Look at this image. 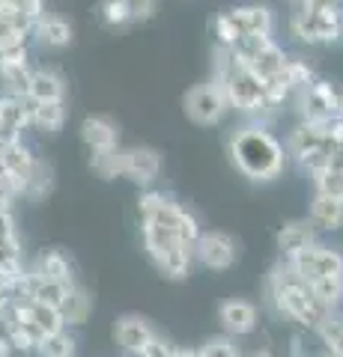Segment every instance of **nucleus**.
<instances>
[{
  "label": "nucleus",
  "instance_id": "obj_1",
  "mask_svg": "<svg viewBox=\"0 0 343 357\" xmlns=\"http://www.w3.org/2000/svg\"><path fill=\"white\" fill-rule=\"evenodd\" d=\"M230 161L236 170L251 178V182H272L284 173L286 152L281 146V140L272 131H265L260 122L242 126L230 134Z\"/></svg>",
  "mask_w": 343,
  "mask_h": 357
},
{
  "label": "nucleus",
  "instance_id": "obj_2",
  "mask_svg": "<svg viewBox=\"0 0 343 357\" xmlns=\"http://www.w3.org/2000/svg\"><path fill=\"white\" fill-rule=\"evenodd\" d=\"M269 295H272V304L278 307L281 316L293 319V321H298V325H305V328H316L319 321H323V316L328 312L311 295L307 283L293 271L286 259L281 265H275V271L269 277Z\"/></svg>",
  "mask_w": 343,
  "mask_h": 357
},
{
  "label": "nucleus",
  "instance_id": "obj_3",
  "mask_svg": "<svg viewBox=\"0 0 343 357\" xmlns=\"http://www.w3.org/2000/svg\"><path fill=\"white\" fill-rule=\"evenodd\" d=\"M143 248L168 280H185L191 271L194 244L176 236L173 229H164L159 223H143Z\"/></svg>",
  "mask_w": 343,
  "mask_h": 357
},
{
  "label": "nucleus",
  "instance_id": "obj_4",
  "mask_svg": "<svg viewBox=\"0 0 343 357\" xmlns=\"http://www.w3.org/2000/svg\"><path fill=\"white\" fill-rule=\"evenodd\" d=\"M293 33L302 42H335L343 33V13L335 0H316V3H302V13H295L290 21Z\"/></svg>",
  "mask_w": 343,
  "mask_h": 357
},
{
  "label": "nucleus",
  "instance_id": "obj_5",
  "mask_svg": "<svg viewBox=\"0 0 343 357\" xmlns=\"http://www.w3.org/2000/svg\"><path fill=\"white\" fill-rule=\"evenodd\" d=\"M290 268L302 277V280H316V277H337L343 280V253L331 250V248H323V244H311V248L298 250L295 256H290Z\"/></svg>",
  "mask_w": 343,
  "mask_h": 357
},
{
  "label": "nucleus",
  "instance_id": "obj_6",
  "mask_svg": "<svg viewBox=\"0 0 343 357\" xmlns=\"http://www.w3.org/2000/svg\"><path fill=\"white\" fill-rule=\"evenodd\" d=\"M227 98H224V89L218 86V81L212 77L209 84H197L188 89L185 96V114L197 126H215L221 122V116L227 114Z\"/></svg>",
  "mask_w": 343,
  "mask_h": 357
},
{
  "label": "nucleus",
  "instance_id": "obj_7",
  "mask_svg": "<svg viewBox=\"0 0 343 357\" xmlns=\"http://www.w3.org/2000/svg\"><path fill=\"white\" fill-rule=\"evenodd\" d=\"M298 110L305 122H328L340 114V93L326 81H314L298 89Z\"/></svg>",
  "mask_w": 343,
  "mask_h": 357
},
{
  "label": "nucleus",
  "instance_id": "obj_8",
  "mask_svg": "<svg viewBox=\"0 0 343 357\" xmlns=\"http://www.w3.org/2000/svg\"><path fill=\"white\" fill-rule=\"evenodd\" d=\"M194 256L209 271H227L236 262V241L227 232H218V229L200 232L194 241Z\"/></svg>",
  "mask_w": 343,
  "mask_h": 357
},
{
  "label": "nucleus",
  "instance_id": "obj_9",
  "mask_svg": "<svg viewBox=\"0 0 343 357\" xmlns=\"http://www.w3.org/2000/svg\"><path fill=\"white\" fill-rule=\"evenodd\" d=\"M119 155H123V176L129 178V182L147 188V185H152L159 178V173H161V155L156 149L131 146V149L119 152Z\"/></svg>",
  "mask_w": 343,
  "mask_h": 357
},
{
  "label": "nucleus",
  "instance_id": "obj_10",
  "mask_svg": "<svg viewBox=\"0 0 343 357\" xmlns=\"http://www.w3.org/2000/svg\"><path fill=\"white\" fill-rule=\"evenodd\" d=\"M30 66H27V51L24 45L13 51L0 54V77L9 89V96H24L27 98V86H30Z\"/></svg>",
  "mask_w": 343,
  "mask_h": 357
},
{
  "label": "nucleus",
  "instance_id": "obj_11",
  "mask_svg": "<svg viewBox=\"0 0 343 357\" xmlns=\"http://www.w3.org/2000/svg\"><path fill=\"white\" fill-rule=\"evenodd\" d=\"M218 321L230 337H245V333L257 328V307L251 301H239V298L224 301L218 310Z\"/></svg>",
  "mask_w": 343,
  "mask_h": 357
},
{
  "label": "nucleus",
  "instance_id": "obj_12",
  "mask_svg": "<svg viewBox=\"0 0 343 357\" xmlns=\"http://www.w3.org/2000/svg\"><path fill=\"white\" fill-rule=\"evenodd\" d=\"M227 18L233 21V27L239 36H248V33H265L272 36V27H275V15L269 6H239V9H230Z\"/></svg>",
  "mask_w": 343,
  "mask_h": 357
},
{
  "label": "nucleus",
  "instance_id": "obj_13",
  "mask_svg": "<svg viewBox=\"0 0 343 357\" xmlns=\"http://www.w3.org/2000/svg\"><path fill=\"white\" fill-rule=\"evenodd\" d=\"M152 333L156 331H152L149 321L140 319V316H123V319H117V325H114L117 345L123 351H135V354L152 340Z\"/></svg>",
  "mask_w": 343,
  "mask_h": 357
},
{
  "label": "nucleus",
  "instance_id": "obj_14",
  "mask_svg": "<svg viewBox=\"0 0 343 357\" xmlns=\"http://www.w3.org/2000/svg\"><path fill=\"white\" fill-rule=\"evenodd\" d=\"M81 140L90 146L93 152H105V149H117L119 143V131L108 116H87L81 122Z\"/></svg>",
  "mask_w": 343,
  "mask_h": 357
},
{
  "label": "nucleus",
  "instance_id": "obj_15",
  "mask_svg": "<svg viewBox=\"0 0 343 357\" xmlns=\"http://www.w3.org/2000/svg\"><path fill=\"white\" fill-rule=\"evenodd\" d=\"M314 241H316V236H314V223L311 220L284 223L281 232H278V250H281L284 259H290V256H295L298 250L311 248Z\"/></svg>",
  "mask_w": 343,
  "mask_h": 357
},
{
  "label": "nucleus",
  "instance_id": "obj_16",
  "mask_svg": "<svg viewBox=\"0 0 343 357\" xmlns=\"http://www.w3.org/2000/svg\"><path fill=\"white\" fill-rule=\"evenodd\" d=\"M33 36L42 48H66L72 42V27L60 15H39L33 24Z\"/></svg>",
  "mask_w": 343,
  "mask_h": 357
},
{
  "label": "nucleus",
  "instance_id": "obj_17",
  "mask_svg": "<svg viewBox=\"0 0 343 357\" xmlns=\"http://www.w3.org/2000/svg\"><path fill=\"white\" fill-rule=\"evenodd\" d=\"M63 96H66V84L54 69H36L30 75V86H27L30 102H63Z\"/></svg>",
  "mask_w": 343,
  "mask_h": 357
},
{
  "label": "nucleus",
  "instance_id": "obj_18",
  "mask_svg": "<svg viewBox=\"0 0 343 357\" xmlns=\"http://www.w3.org/2000/svg\"><path fill=\"white\" fill-rule=\"evenodd\" d=\"M251 66V72L260 77V81L269 86L275 81H281V75H284V66H286V57H284V51L278 48L275 42H269L260 54H254V57L248 60Z\"/></svg>",
  "mask_w": 343,
  "mask_h": 357
},
{
  "label": "nucleus",
  "instance_id": "obj_19",
  "mask_svg": "<svg viewBox=\"0 0 343 357\" xmlns=\"http://www.w3.org/2000/svg\"><path fill=\"white\" fill-rule=\"evenodd\" d=\"M311 223L323 229H340L343 227V197L316 194L311 203Z\"/></svg>",
  "mask_w": 343,
  "mask_h": 357
},
{
  "label": "nucleus",
  "instance_id": "obj_20",
  "mask_svg": "<svg viewBox=\"0 0 343 357\" xmlns=\"http://www.w3.org/2000/svg\"><path fill=\"white\" fill-rule=\"evenodd\" d=\"M93 312V298L87 295V289H81L78 283L69 286V292H66L63 304H60V316L66 325H84L87 319H90Z\"/></svg>",
  "mask_w": 343,
  "mask_h": 357
},
{
  "label": "nucleus",
  "instance_id": "obj_21",
  "mask_svg": "<svg viewBox=\"0 0 343 357\" xmlns=\"http://www.w3.org/2000/svg\"><path fill=\"white\" fill-rule=\"evenodd\" d=\"M314 331L319 333V340H323L328 354L343 357V316H340V312L328 310L326 316H323V321H319Z\"/></svg>",
  "mask_w": 343,
  "mask_h": 357
},
{
  "label": "nucleus",
  "instance_id": "obj_22",
  "mask_svg": "<svg viewBox=\"0 0 343 357\" xmlns=\"http://www.w3.org/2000/svg\"><path fill=\"white\" fill-rule=\"evenodd\" d=\"M33 274L39 277H48V280H63V283H75L72 280V268H69V259L60 253V250H48L42 253L36 265H33Z\"/></svg>",
  "mask_w": 343,
  "mask_h": 357
},
{
  "label": "nucleus",
  "instance_id": "obj_23",
  "mask_svg": "<svg viewBox=\"0 0 343 357\" xmlns=\"http://www.w3.org/2000/svg\"><path fill=\"white\" fill-rule=\"evenodd\" d=\"M66 122L63 102H33V126L45 134H57Z\"/></svg>",
  "mask_w": 343,
  "mask_h": 357
},
{
  "label": "nucleus",
  "instance_id": "obj_24",
  "mask_svg": "<svg viewBox=\"0 0 343 357\" xmlns=\"http://www.w3.org/2000/svg\"><path fill=\"white\" fill-rule=\"evenodd\" d=\"M51 185H54V170H51V164H45V161H39V158H36V161H33V167H30V173H27L24 197H30V199L48 197Z\"/></svg>",
  "mask_w": 343,
  "mask_h": 357
},
{
  "label": "nucleus",
  "instance_id": "obj_25",
  "mask_svg": "<svg viewBox=\"0 0 343 357\" xmlns=\"http://www.w3.org/2000/svg\"><path fill=\"white\" fill-rule=\"evenodd\" d=\"M307 289H311V295L326 310H335L343 301V280H337V277H316V280H307Z\"/></svg>",
  "mask_w": 343,
  "mask_h": 357
},
{
  "label": "nucleus",
  "instance_id": "obj_26",
  "mask_svg": "<svg viewBox=\"0 0 343 357\" xmlns=\"http://www.w3.org/2000/svg\"><path fill=\"white\" fill-rule=\"evenodd\" d=\"M98 21L110 30H123L126 24H131V15L123 0H102L98 3Z\"/></svg>",
  "mask_w": 343,
  "mask_h": 357
},
{
  "label": "nucleus",
  "instance_id": "obj_27",
  "mask_svg": "<svg viewBox=\"0 0 343 357\" xmlns=\"http://www.w3.org/2000/svg\"><path fill=\"white\" fill-rule=\"evenodd\" d=\"M36 349L42 351V357H75V340L66 331H57V333L42 337Z\"/></svg>",
  "mask_w": 343,
  "mask_h": 357
},
{
  "label": "nucleus",
  "instance_id": "obj_28",
  "mask_svg": "<svg viewBox=\"0 0 343 357\" xmlns=\"http://www.w3.org/2000/svg\"><path fill=\"white\" fill-rule=\"evenodd\" d=\"M93 170L96 176L102 178H117L123 176V155H119V149H105V152H93Z\"/></svg>",
  "mask_w": 343,
  "mask_h": 357
},
{
  "label": "nucleus",
  "instance_id": "obj_29",
  "mask_svg": "<svg viewBox=\"0 0 343 357\" xmlns=\"http://www.w3.org/2000/svg\"><path fill=\"white\" fill-rule=\"evenodd\" d=\"M200 357H242V354L230 337H215L200 345Z\"/></svg>",
  "mask_w": 343,
  "mask_h": 357
},
{
  "label": "nucleus",
  "instance_id": "obj_30",
  "mask_svg": "<svg viewBox=\"0 0 343 357\" xmlns=\"http://www.w3.org/2000/svg\"><path fill=\"white\" fill-rule=\"evenodd\" d=\"M316 178V194H328V197H343V173L340 170H323Z\"/></svg>",
  "mask_w": 343,
  "mask_h": 357
},
{
  "label": "nucleus",
  "instance_id": "obj_31",
  "mask_svg": "<svg viewBox=\"0 0 343 357\" xmlns=\"http://www.w3.org/2000/svg\"><path fill=\"white\" fill-rule=\"evenodd\" d=\"M131 21H149L152 15H156L159 9V0H123Z\"/></svg>",
  "mask_w": 343,
  "mask_h": 357
},
{
  "label": "nucleus",
  "instance_id": "obj_32",
  "mask_svg": "<svg viewBox=\"0 0 343 357\" xmlns=\"http://www.w3.org/2000/svg\"><path fill=\"white\" fill-rule=\"evenodd\" d=\"M173 345L168 342V340H164V337H159V333H152V340L147 342V345H143V349L138 351L140 357H173Z\"/></svg>",
  "mask_w": 343,
  "mask_h": 357
},
{
  "label": "nucleus",
  "instance_id": "obj_33",
  "mask_svg": "<svg viewBox=\"0 0 343 357\" xmlns=\"http://www.w3.org/2000/svg\"><path fill=\"white\" fill-rule=\"evenodd\" d=\"M290 354H293V357H311V351L305 349V340H302V337H293V340H290Z\"/></svg>",
  "mask_w": 343,
  "mask_h": 357
},
{
  "label": "nucleus",
  "instance_id": "obj_34",
  "mask_svg": "<svg viewBox=\"0 0 343 357\" xmlns=\"http://www.w3.org/2000/svg\"><path fill=\"white\" fill-rule=\"evenodd\" d=\"M13 298H15V295H13V286L0 280V312H3V310L9 307V301H13Z\"/></svg>",
  "mask_w": 343,
  "mask_h": 357
},
{
  "label": "nucleus",
  "instance_id": "obj_35",
  "mask_svg": "<svg viewBox=\"0 0 343 357\" xmlns=\"http://www.w3.org/2000/svg\"><path fill=\"white\" fill-rule=\"evenodd\" d=\"M9 354H13V342H9L3 333V337H0V357H9Z\"/></svg>",
  "mask_w": 343,
  "mask_h": 357
},
{
  "label": "nucleus",
  "instance_id": "obj_36",
  "mask_svg": "<svg viewBox=\"0 0 343 357\" xmlns=\"http://www.w3.org/2000/svg\"><path fill=\"white\" fill-rule=\"evenodd\" d=\"M173 357H200V349H176Z\"/></svg>",
  "mask_w": 343,
  "mask_h": 357
},
{
  "label": "nucleus",
  "instance_id": "obj_37",
  "mask_svg": "<svg viewBox=\"0 0 343 357\" xmlns=\"http://www.w3.org/2000/svg\"><path fill=\"white\" fill-rule=\"evenodd\" d=\"M245 357H275V354L265 351V349H260V351H251V354H245Z\"/></svg>",
  "mask_w": 343,
  "mask_h": 357
},
{
  "label": "nucleus",
  "instance_id": "obj_38",
  "mask_svg": "<svg viewBox=\"0 0 343 357\" xmlns=\"http://www.w3.org/2000/svg\"><path fill=\"white\" fill-rule=\"evenodd\" d=\"M123 357H140V354H135V351H123Z\"/></svg>",
  "mask_w": 343,
  "mask_h": 357
},
{
  "label": "nucleus",
  "instance_id": "obj_39",
  "mask_svg": "<svg viewBox=\"0 0 343 357\" xmlns=\"http://www.w3.org/2000/svg\"><path fill=\"white\" fill-rule=\"evenodd\" d=\"M337 116H343V96H340V114Z\"/></svg>",
  "mask_w": 343,
  "mask_h": 357
},
{
  "label": "nucleus",
  "instance_id": "obj_40",
  "mask_svg": "<svg viewBox=\"0 0 343 357\" xmlns=\"http://www.w3.org/2000/svg\"><path fill=\"white\" fill-rule=\"evenodd\" d=\"M323 357H335V354H328V351H326V354H323Z\"/></svg>",
  "mask_w": 343,
  "mask_h": 357
}]
</instances>
